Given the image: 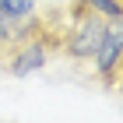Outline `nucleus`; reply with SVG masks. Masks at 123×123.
Returning a JSON list of instances; mask_svg holds the SVG:
<instances>
[{
    "label": "nucleus",
    "mask_w": 123,
    "mask_h": 123,
    "mask_svg": "<svg viewBox=\"0 0 123 123\" xmlns=\"http://www.w3.org/2000/svg\"><path fill=\"white\" fill-rule=\"evenodd\" d=\"M109 25H113V21H105L102 14L70 4L67 11L56 14V53H63V56L74 60V63L92 60L95 49H98V39H102V32L109 28Z\"/></svg>",
    "instance_id": "nucleus-1"
},
{
    "label": "nucleus",
    "mask_w": 123,
    "mask_h": 123,
    "mask_svg": "<svg viewBox=\"0 0 123 123\" xmlns=\"http://www.w3.org/2000/svg\"><path fill=\"white\" fill-rule=\"evenodd\" d=\"M120 60H123V21H116V25H109V28L102 32V39H98V49H95V81L102 88H109L113 92L116 85V70H120Z\"/></svg>",
    "instance_id": "nucleus-2"
},
{
    "label": "nucleus",
    "mask_w": 123,
    "mask_h": 123,
    "mask_svg": "<svg viewBox=\"0 0 123 123\" xmlns=\"http://www.w3.org/2000/svg\"><path fill=\"white\" fill-rule=\"evenodd\" d=\"M35 11H39V0H0V28H4V35L11 39Z\"/></svg>",
    "instance_id": "nucleus-3"
},
{
    "label": "nucleus",
    "mask_w": 123,
    "mask_h": 123,
    "mask_svg": "<svg viewBox=\"0 0 123 123\" xmlns=\"http://www.w3.org/2000/svg\"><path fill=\"white\" fill-rule=\"evenodd\" d=\"M70 4H77V7H88L95 11V14H102L105 21H123V0H70Z\"/></svg>",
    "instance_id": "nucleus-4"
},
{
    "label": "nucleus",
    "mask_w": 123,
    "mask_h": 123,
    "mask_svg": "<svg viewBox=\"0 0 123 123\" xmlns=\"http://www.w3.org/2000/svg\"><path fill=\"white\" fill-rule=\"evenodd\" d=\"M113 92L123 95V60H120V70H116V85H113Z\"/></svg>",
    "instance_id": "nucleus-5"
},
{
    "label": "nucleus",
    "mask_w": 123,
    "mask_h": 123,
    "mask_svg": "<svg viewBox=\"0 0 123 123\" xmlns=\"http://www.w3.org/2000/svg\"><path fill=\"white\" fill-rule=\"evenodd\" d=\"M4 49H7V35H4V28H0V60H4Z\"/></svg>",
    "instance_id": "nucleus-6"
}]
</instances>
